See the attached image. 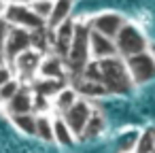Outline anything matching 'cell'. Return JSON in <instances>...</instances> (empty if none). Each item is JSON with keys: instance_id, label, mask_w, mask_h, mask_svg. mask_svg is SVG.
<instances>
[{"instance_id": "obj_1", "label": "cell", "mask_w": 155, "mask_h": 153, "mask_svg": "<svg viewBox=\"0 0 155 153\" xmlns=\"http://www.w3.org/2000/svg\"><path fill=\"white\" fill-rule=\"evenodd\" d=\"M81 75L87 79L100 81L108 89V94H127L134 87L132 77H130L127 66H125V60L121 55H113V58H104V60H91Z\"/></svg>"}, {"instance_id": "obj_2", "label": "cell", "mask_w": 155, "mask_h": 153, "mask_svg": "<svg viewBox=\"0 0 155 153\" xmlns=\"http://www.w3.org/2000/svg\"><path fill=\"white\" fill-rule=\"evenodd\" d=\"M89 34H91V26L89 22H77L74 26V36L68 49V55L64 58L66 68L70 70L72 77L81 75L85 70V66L91 62V53H89Z\"/></svg>"}, {"instance_id": "obj_3", "label": "cell", "mask_w": 155, "mask_h": 153, "mask_svg": "<svg viewBox=\"0 0 155 153\" xmlns=\"http://www.w3.org/2000/svg\"><path fill=\"white\" fill-rule=\"evenodd\" d=\"M115 45H117V53L121 58H130V55H138V53L147 51L149 41L136 24L125 22L121 26V30L117 32V36H115Z\"/></svg>"}, {"instance_id": "obj_4", "label": "cell", "mask_w": 155, "mask_h": 153, "mask_svg": "<svg viewBox=\"0 0 155 153\" xmlns=\"http://www.w3.org/2000/svg\"><path fill=\"white\" fill-rule=\"evenodd\" d=\"M2 17L11 26H17V28H24V30H30V32L47 26V22L43 17H38L30 5H13V2H9Z\"/></svg>"}, {"instance_id": "obj_5", "label": "cell", "mask_w": 155, "mask_h": 153, "mask_svg": "<svg viewBox=\"0 0 155 153\" xmlns=\"http://www.w3.org/2000/svg\"><path fill=\"white\" fill-rule=\"evenodd\" d=\"M123 60L134 85H147L155 79V58L149 51H142L138 55H130Z\"/></svg>"}, {"instance_id": "obj_6", "label": "cell", "mask_w": 155, "mask_h": 153, "mask_svg": "<svg viewBox=\"0 0 155 153\" xmlns=\"http://www.w3.org/2000/svg\"><path fill=\"white\" fill-rule=\"evenodd\" d=\"M91 113H94V106L87 102V98H79V100H77L64 115H60V117L68 123V128H70V130L74 132V136L79 138V136L83 134V130H85V125H87Z\"/></svg>"}, {"instance_id": "obj_7", "label": "cell", "mask_w": 155, "mask_h": 153, "mask_svg": "<svg viewBox=\"0 0 155 153\" xmlns=\"http://www.w3.org/2000/svg\"><path fill=\"white\" fill-rule=\"evenodd\" d=\"M41 60H43V51L30 47V49H26L24 53H19V55L11 62V68H13L15 77H21L24 81H28V79H34V77L38 75Z\"/></svg>"}, {"instance_id": "obj_8", "label": "cell", "mask_w": 155, "mask_h": 153, "mask_svg": "<svg viewBox=\"0 0 155 153\" xmlns=\"http://www.w3.org/2000/svg\"><path fill=\"white\" fill-rule=\"evenodd\" d=\"M30 47H32V34H30V30L11 26V28H9V34H7V41H5V49H2L7 62L11 64L19 53H24V51L30 49Z\"/></svg>"}, {"instance_id": "obj_9", "label": "cell", "mask_w": 155, "mask_h": 153, "mask_svg": "<svg viewBox=\"0 0 155 153\" xmlns=\"http://www.w3.org/2000/svg\"><path fill=\"white\" fill-rule=\"evenodd\" d=\"M123 24H125V17H123L121 13H115V11H104V13H98V15H94V17L89 19L91 30L102 32V34H106V36H110V38L117 36V32L121 30Z\"/></svg>"}, {"instance_id": "obj_10", "label": "cell", "mask_w": 155, "mask_h": 153, "mask_svg": "<svg viewBox=\"0 0 155 153\" xmlns=\"http://www.w3.org/2000/svg\"><path fill=\"white\" fill-rule=\"evenodd\" d=\"M89 53H91V60H104V58L119 55L115 38H110L102 32H96V30H91V34H89Z\"/></svg>"}, {"instance_id": "obj_11", "label": "cell", "mask_w": 155, "mask_h": 153, "mask_svg": "<svg viewBox=\"0 0 155 153\" xmlns=\"http://www.w3.org/2000/svg\"><path fill=\"white\" fill-rule=\"evenodd\" d=\"M74 26H77V22L70 17L53 30V51L60 58L68 55V49H70V43H72V36H74Z\"/></svg>"}, {"instance_id": "obj_12", "label": "cell", "mask_w": 155, "mask_h": 153, "mask_svg": "<svg viewBox=\"0 0 155 153\" xmlns=\"http://www.w3.org/2000/svg\"><path fill=\"white\" fill-rule=\"evenodd\" d=\"M64 75H66V62L58 53H49L41 60L38 77H43V79H64Z\"/></svg>"}, {"instance_id": "obj_13", "label": "cell", "mask_w": 155, "mask_h": 153, "mask_svg": "<svg viewBox=\"0 0 155 153\" xmlns=\"http://www.w3.org/2000/svg\"><path fill=\"white\" fill-rule=\"evenodd\" d=\"M72 87L79 91V96H85V98H100V96L108 94V89H106L100 81L87 79V77H83V75L72 77Z\"/></svg>"}, {"instance_id": "obj_14", "label": "cell", "mask_w": 155, "mask_h": 153, "mask_svg": "<svg viewBox=\"0 0 155 153\" xmlns=\"http://www.w3.org/2000/svg\"><path fill=\"white\" fill-rule=\"evenodd\" d=\"M72 17V0H53V9L47 19V28L55 30L60 24Z\"/></svg>"}, {"instance_id": "obj_15", "label": "cell", "mask_w": 155, "mask_h": 153, "mask_svg": "<svg viewBox=\"0 0 155 153\" xmlns=\"http://www.w3.org/2000/svg\"><path fill=\"white\" fill-rule=\"evenodd\" d=\"M7 108L11 115H17V113H32L34 108V98L32 94L26 89V87H19V91L7 102Z\"/></svg>"}, {"instance_id": "obj_16", "label": "cell", "mask_w": 155, "mask_h": 153, "mask_svg": "<svg viewBox=\"0 0 155 153\" xmlns=\"http://www.w3.org/2000/svg\"><path fill=\"white\" fill-rule=\"evenodd\" d=\"M77 100H79V91H77L74 87H62V89L53 96V106H55V111H58L60 115H64Z\"/></svg>"}, {"instance_id": "obj_17", "label": "cell", "mask_w": 155, "mask_h": 153, "mask_svg": "<svg viewBox=\"0 0 155 153\" xmlns=\"http://www.w3.org/2000/svg\"><path fill=\"white\" fill-rule=\"evenodd\" d=\"M104 130H106V119H104V115H102L100 111L94 108V113H91V117H89V121H87V125H85V130H83V134H81L79 138L91 140V138L100 136Z\"/></svg>"}, {"instance_id": "obj_18", "label": "cell", "mask_w": 155, "mask_h": 153, "mask_svg": "<svg viewBox=\"0 0 155 153\" xmlns=\"http://www.w3.org/2000/svg\"><path fill=\"white\" fill-rule=\"evenodd\" d=\"M53 140H55L58 145H62V147H70V145H74V140H77L74 132L68 128V123H66L62 117L53 121Z\"/></svg>"}, {"instance_id": "obj_19", "label": "cell", "mask_w": 155, "mask_h": 153, "mask_svg": "<svg viewBox=\"0 0 155 153\" xmlns=\"http://www.w3.org/2000/svg\"><path fill=\"white\" fill-rule=\"evenodd\" d=\"M11 119H13L15 128L21 134L34 136V132H36V115H32V113H17V115H11Z\"/></svg>"}, {"instance_id": "obj_20", "label": "cell", "mask_w": 155, "mask_h": 153, "mask_svg": "<svg viewBox=\"0 0 155 153\" xmlns=\"http://www.w3.org/2000/svg\"><path fill=\"white\" fill-rule=\"evenodd\" d=\"M62 87H66V81L64 79H43L36 83V94L38 96H45V98H53Z\"/></svg>"}, {"instance_id": "obj_21", "label": "cell", "mask_w": 155, "mask_h": 153, "mask_svg": "<svg viewBox=\"0 0 155 153\" xmlns=\"http://www.w3.org/2000/svg\"><path fill=\"white\" fill-rule=\"evenodd\" d=\"M138 136H140V130H125V132H121L119 138H117L119 153H134V149L138 145Z\"/></svg>"}, {"instance_id": "obj_22", "label": "cell", "mask_w": 155, "mask_h": 153, "mask_svg": "<svg viewBox=\"0 0 155 153\" xmlns=\"http://www.w3.org/2000/svg\"><path fill=\"white\" fill-rule=\"evenodd\" d=\"M36 138L45 140V142H53V121L47 115H36Z\"/></svg>"}, {"instance_id": "obj_23", "label": "cell", "mask_w": 155, "mask_h": 153, "mask_svg": "<svg viewBox=\"0 0 155 153\" xmlns=\"http://www.w3.org/2000/svg\"><path fill=\"white\" fill-rule=\"evenodd\" d=\"M134 153H155V130H142Z\"/></svg>"}, {"instance_id": "obj_24", "label": "cell", "mask_w": 155, "mask_h": 153, "mask_svg": "<svg viewBox=\"0 0 155 153\" xmlns=\"http://www.w3.org/2000/svg\"><path fill=\"white\" fill-rule=\"evenodd\" d=\"M19 87H21V83H19L17 79H11L9 83L0 85V100H2V102H9V100L19 91Z\"/></svg>"}, {"instance_id": "obj_25", "label": "cell", "mask_w": 155, "mask_h": 153, "mask_svg": "<svg viewBox=\"0 0 155 153\" xmlns=\"http://www.w3.org/2000/svg\"><path fill=\"white\" fill-rule=\"evenodd\" d=\"M30 7L34 9V13H36L38 17H43V19L47 22L49 15H51V9H53V0H34Z\"/></svg>"}, {"instance_id": "obj_26", "label": "cell", "mask_w": 155, "mask_h": 153, "mask_svg": "<svg viewBox=\"0 0 155 153\" xmlns=\"http://www.w3.org/2000/svg\"><path fill=\"white\" fill-rule=\"evenodd\" d=\"M11 79H15V72H13L11 64H2V66H0V85L9 83Z\"/></svg>"}, {"instance_id": "obj_27", "label": "cell", "mask_w": 155, "mask_h": 153, "mask_svg": "<svg viewBox=\"0 0 155 153\" xmlns=\"http://www.w3.org/2000/svg\"><path fill=\"white\" fill-rule=\"evenodd\" d=\"M9 28H11V24H9V22H7L5 17H0V51L5 49V41H7Z\"/></svg>"}, {"instance_id": "obj_28", "label": "cell", "mask_w": 155, "mask_h": 153, "mask_svg": "<svg viewBox=\"0 0 155 153\" xmlns=\"http://www.w3.org/2000/svg\"><path fill=\"white\" fill-rule=\"evenodd\" d=\"M7 2H13V5H32L34 0H7Z\"/></svg>"}, {"instance_id": "obj_29", "label": "cell", "mask_w": 155, "mask_h": 153, "mask_svg": "<svg viewBox=\"0 0 155 153\" xmlns=\"http://www.w3.org/2000/svg\"><path fill=\"white\" fill-rule=\"evenodd\" d=\"M7 5H9V2H7V0H0V17H2V15H5V9H7Z\"/></svg>"}, {"instance_id": "obj_30", "label": "cell", "mask_w": 155, "mask_h": 153, "mask_svg": "<svg viewBox=\"0 0 155 153\" xmlns=\"http://www.w3.org/2000/svg\"><path fill=\"white\" fill-rule=\"evenodd\" d=\"M2 64H9V62H7V58H5V51H0V66H2Z\"/></svg>"}]
</instances>
